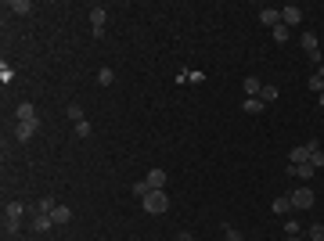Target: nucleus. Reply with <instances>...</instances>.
Masks as SVG:
<instances>
[{"label":"nucleus","mask_w":324,"mask_h":241,"mask_svg":"<svg viewBox=\"0 0 324 241\" xmlns=\"http://www.w3.org/2000/svg\"><path fill=\"white\" fill-rule=\"evenodd\" d=\"M144 180H148V187H151V191H162V184H166V169H158V166H155V169H148V177H144Z\"/></svg>","instance_id":"nucleus-7"},{"label":"nucleus","mask_w":324,"mask_h":241,"mask_svg":"<svg viewBox=\"0 0 324 241\" xmlns=\"http://www.w3.org/2000/svg\"><path fill=\"white\" fill-rule=\"evenodd\" d=\"M51 220H54V223H69V220H72V209H69V205H54Z\"/></svg>","instance_id":"nucleus-14"},{"label":"nucleus","mask_w":324,"mask_h":241,"mask_svg":"<svg viewBox=\"0 0 324 241\" xmlns=\"http://www.w3.org/2000/svg\"><path fill=\"white\" fill-rule=\"evenodd\" d=\"M288 241H299V237H288Z\"/></svg>","instance_id":"nucleus-37"},{"label":"nucleus","mask_w":324,"mask_h":241,"mask_svg":"<svg viewBox=\"0 0 324 241\" xmlns=\"http://www.w3.org/2000/svg\"><path fill=\"white\" fill-rule=\"evenodd\" d=\"M288 158H292V166H303V162H310V151H306V144H303V148H292V155H288Z\"/></svg>","instance_id":"nucleus-16"},{"label":"nucleus","mask_w":324,"mask_h":241,"mask_svg":"<svg viewBox=\"0 0 324 241\" xmlns=\"http://www.w3.org/2000/svg\"><path fill=\"white\" fill-rule=\"evenodd\" d=\"M303 22V8H296V4H288V8H281V25H288V29H296Z\"/></svg>","instance_id":"nucleus-3"},{"label":"nucleus","mask_w":324,"mask_h":241,"mask_svg":"<svg viewBox=\"0 0 324 241\" xmlns=\"http://www.w3.org/2000/svg\"><path fill=\"white\" fill-rule=\"evenodd\" d=\"M141 205H144V213H151V216H162L170 209V198H166V191H148L144 198H141Z\"/></svg>","instance_id":"nucleus-1"},{"label":"nucleus","mask_w":324,"mask_h":241,"mask_svg":"<svg viewBox=\"0 0 324 241\" xmlns=\"http://www.w3.org/2000/svg\"><path fill=\"white\" fill-rule=\"evenodd\" d=\"M8 11H15V15H29V11H33V4H29V0H11Z\"/></svg>","instance_id":"nucleus-19"},{"label":"nucleus","mask_w":324,"mask_h":241,"mask_svg":"<svg viewBox=\"0 0 324 241\" xmlns=\"http://www.w3.org/2000/svg\"><path fill=\"white\" fill-rule=\"evenodd\" d=\"M277 216H285L288 220V213H292V202H288V194H281V198H274V205H270Z\"/></svg>","instance_id":"nucleus-10"},{"label":"nucleus","mask_w":324,"mask_h":241,"mask_svg":"<svg viewBox=\"0 0 324 241\" xmlns=\"http://www.w3.org/2000/svg\"><path fill=\"white\" fill-rule=\"evenodd\" d=\"M317 105H320V108H324V90H320V94H317Z\"/></svg>","instance_id":"nucleus-34"},{"label":"nucleus","mask_w":324,"mask_h":241,"mask_svg":"<svg viewBox=\"0 0 324 241\" xmlns=\"http://www.w3.org/2000/svg\"><path fill=\"white\" fill-rule=\"evenodd\" d=\"M310 90H313V94L324 90V72H313V76H310Z\"/></svg>","instance_id":"nucleus-24"},{"label":"nucleus","mask_w":324,"mask_h":241,"mask_svg":"<svg viewBox=\"0 0 324 241\" xmlns=\"http://www.w3.org/2000/svg\"><path fill=\"white\" fill-rule=\"evenodd\" d=\"M270 32H274V44H288V36H292V29H288V25H274Z\"/></svg>","instance_id":"nucleus-18"},{"label":"nucleus","mask_w":324,"mask_h":241,"mask_svg":"<svg viewBox=\"0 0 324 241\" xmlns=\"http://www.w3.org/2000/svg\"><path fill=\"white\" fill-rule=\"evenodd\" d=\"M22 216H25V205L22 202H8L4 205V220H18L22 223Z\"/></svg>","instance_id":"nucleus-9"},{"label":"nucleus","mask_w":324,"mask_h":241,"mask_svg":"<svg viewBox=\"0 0 324 241\" xmlns=\"http://www.w3.org/2000/svg\"><path fill=\"white\" fill-rule=\"evenodd\" d=\"M54 205H58L54 198H40V202H36V213H47V216H51V213H54Z\"/></svg>","instance_id":"nucleus-21"},{"label":"nucleus","mask_w":324,"mask_h":241,"mask_svg":"<svg viewBox=\"0 0 324 241\" xmlns=\"http://www.w3.org/2000/svg\"><path fill=\"white\" fill-rule=\"evenodd\" d=\"M187 83H206V72H202V68H191V72H187Z\"/></svg>","instance_id":"nucleus-28"},{"label":"nucleus","mask_w":324,"mask_h":241,"mask_svg":"<svg viewBox=\"0 0 324 241\" xmlns=\"http://www.w3.org/2000/svg\"><path fill=\"white\" fill-rule=\"evenodd\" d=\"M277 97H281V90H277L274 83H263V90H260V101H263V105H270V101H277Z\"/></svg>","instance_id":"nucleus-12"},{"label":"nucleus","mask_w":324,"mask_h":241,"mask_svg":"<svg viewBox=\"0 0 324 241\" xmlns=\"http://www.w3.org/2000/svg\"><path fill=\"white\" fill-rule=\"evenodd\" d=\"M33 133H36V123H18L15 126V137L25 144V141H33Z\"/></svg>","instance_id":"nucleus-11"},{"label":"nucleus","mask_w":324,"mask_h":241,"mask_svg":"<svg viewBox=\"0 0 324 241\" xmlns=\"http://www.w3.org/2000/svg\"><path fill=\"white\" fill-rule=\"evenodd\" d=\"M285 234H288V237H299V220L288 216V220H285Z\"/></svg>","instance_id":"nucleus-26"},{"label":"nucleus","mask_w":324,"mask_h":241,"mask_svg":"<svg viewBox=\"0 0 324 241\" xmlns=\"http://www.w3.org/2000/svg\"><path fill=\"white\" fill-rule=\"evenodd\" d=\"M310 166L313 169H324V151H310Z\"/></svg>","instance_id":"nucleus-27"},{"label":"nucleus","mask_w":324,"mask_h":241,"mask_svg":"<svg viewBox=\"0 0 324 241\" xmlns=\"http://www.w3.org/2000/svg\"><path fill=\"white\" fill-rule=\"evenodd\" d=\"M241 87H245V94H249V97H260V90H263V83H260L256 76H249V79H245Z\"/></svg>","instance_id":"nucleus-15"},{"label":"nucleus","mask_w":324,"mask_h":241,"mask_svg":"<svg viewBox=\"0 0 324 241\" xmlns=\"http://www.w3.org/2000/svg\"><path fill=\"white\" fill-rule=\"evenodd\" d=\"M18 227H22L18 220H4V234H18Z\"/></svg>","instance_id":"nucleus-32"},{"label":"nucleus","mask_w":324,"mask_h":241,"mask_svg":"<svg viewBox=\"0 0 324 241\" xmlns=\"http://www.w3.org/2000/svg\"><path fill=\"white\" fill-rule=\"evenodd\" d=\"M76 137H90V123L83 119V123H76Z\"/></svg>","instance_id":"nucleus-30"},{"label":"nucleus","mask_w":324,"mask_h":241,"mask_svg":"<svg viewBox=\"0 0 324 241\" xmlns=\"http://www.w3.org/2000/svg\"><path fill=\"white\" fill-rule=\"evenodd\" d=\"M313 173H317V169H313L310 162H303V166H292V162H288V177H299V180H313Z\"/></svg>","instance_id":"nucleus-8"},{"label":"nucleus","mask_w":324,"mask_h":241,"mask_svg":"<svg viewBox=\"0 0 324 241\" xmlns=\"http://www.w3.org/2000/svg\"><path fill=\"white\" fill-rule=\"evenodd\" d=\"M260 22H263L267 29L281 25V8H260Z\"/></svg>","instance_id":"nucleus-5"},{"label":"nucleus","mask_w":324,"mask_h":241,"mask_svg":"<svg viewBox=\"0 0 324 241\" xmlns=\"http://www.w3.org/2000/svg\"><path fill=\"white\" fill-rule=\"evenodd\" d=\"M65 112H69V119H72V123H83V105H69Z\"/></svg>","instance_id":"nucleus-25"},{"label":"nucleus","mask_w":324,"mask_h":241,"mask_svg":"<svg viewBox=\"0 0 324 241\" xmlns=\"http://www.w3.org/2000/svg\"><path fill=\"white\" fill-rule=\"evenodd\" d=\"M317 72H324V61H320V68H317Z\"/></svg>","instance_id":"nucleus-36"},{"label":"nucleus","mask_w":324,"mask_h":241,"mask_svg":"<svg viewBox=\"0 0 324 241\" xmlns=\"http://www.w3.org/2000/svg\"><path fill=\"white\" fill-rule=\"evenodd\" d=\"M15 119H18V123H36V105L33 101H22L15 108Z\"/></svg>","instance_id":"nucleus-4"},{"label":"nucleus","mask_w":324,"mask_h":241,"mask_svg":"<svg viewBox=\"0 0 324 241\" xmlns=\"http://www.w3.org/2000/svg\"><path fill=\"white\" fill-rule=\"evenodd\" d=\"M299 44H303V51H306V54L320 51V47H317V32H303V36H299Z\"/></svg>","instance_id":"nucleus-13"},{"label":"nucleus","mask_w":324,"mask_h":241,"mask_svg":"<svg viewBox=\"0 0 324 241\" xmlns=\"http://www.w3.org/2000/svg\"><path fill=\"white\" fill-rule=\"evenodd\" d=\"M148 191H151V187H148V180H141V184H134V194H137V198H144Z\"/></svg>","instance_id":"nucleus-31"},{"label":"nucleus","mask_w":324,"mask_h":241,"mask_svg":"<svg viewBox=\"0 0 324 241\" xmlns=\"http://www.w3.org/2000/svg\"><path fill=\"white\" fill-rule=\"evenodd\" d=\"M98 83H101V87H112V83H115V72H112V68H98Z\"/></svg>","instance_id":"nucleus-20"},{"label":"nucleus","mask_w":324,"mask_h":241,"mask_svg":"<svg viewBox=\"0 0 324 241\" xmlns=\"http://www.w3.org/2000/svg\"><path fill=\"white\" fill-rule=\"evenodd\" d=\"M0 79H4V83H11V79H15V68H8V65H0Z\"/></svg>","instance_id":"nucleus-33"},{"label":"nucleus","mask_w":324,"mask_h":241,"mask_svg":"<svg viewBox=\"0 0 324 241\" xmlns=\"http://www.w3.org/2000/svg\"><path fill=\"white\" fill-rule=\"evenodd\" d=\"M105 22H108V11H105V8H94V11H90V29H94V36H101Z\"/></svg>","instance_id":"nucleus-6"},{"label":"nucleus","mask_w":324,"mask_h":241,"mask_svg":"<svg viewBox=\"0 0 324 241\" xmlns=\"http://www.w3.org/2000/svg\"><path fill=\"white\" fill-rule=\"evenodd\" d=\"M306 237H310V241H324V223H310Z\"/></svg>","instance_id":"nucleus-23"},{"label":"nucleus","mask_w":324,"mask_h":241,"mask_svg":"<svg viewBox=\"0 0 324 241\" xmlns=\"http://www.w3.org/2000/svg\"><path fill=\"white\" fill-rule=\"evenodd\" d=\"M288 202H292V209H313L317 194H313V187H296V191L288 194Z\"/></svg>","instance_id":"nucleus-2"},{"label":"nucleus","mask_w":324,"mask_h":241,"mask_svg":"<svg viewBox=\"0 0 324 241\" xmlns=\"http://www.w3.org/2000/svg\"><path fill=\"white\" fill-rule=\"evenodd\" d=\"M177 241H191V234H177Z\"/></svg>","instance_id":"nucleus-35"},{"label":"nucleus","mask_w":324,"mask_h":241,"mask_svg":"<svg viewBox=\"0 0 324 241\" xmlns=\"http://www.w3.org/2000/svg\"><path fill=\"white\" fill-rule=\"evenodd\" d=\"M54 227V220L47 216V213H36V220H33V230H51Z\"/></svg>","instance_id":"nucleus-17"},{"label":"nucleus","mask_w":324,"mask_h":241,"mask_svg":"<svg viewBox=\"0 0 324 241\" xmlns=\"http://www.w3.org/2000/svg\"><path fill=\"white\" fill-rule=\"evenodd\" d=\"M263 108H267V105H263L260 97H249V101H245V112H249V115H260Z\"/></svg>","instance_id":"nucleus-22"},{"label":"nucleus","mask_w":324,"mask_h":241,"mask_svg":"<svg viewBox=\"0 0 324 241\" xmlns=\"http://www.w3.org/2000/svg\"><path fill=\"white\" fill-rule=\"evenodd\" d=\"M223 241H245V237H241V230H234V227H223Z\"/></svg>","instance_id":"nucleus-29"}]
</instances>
